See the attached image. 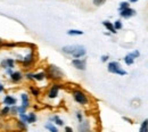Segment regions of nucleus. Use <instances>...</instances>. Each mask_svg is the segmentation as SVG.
<instances>
[{"label": "nucleus", "instance_id": "obj_1", "mask_svg": "<svg viewBox=\"0 0 148 132\" xmlns=\"http://www.w3.org/2000/svg\"><path fill=\"white\" fill-rule=\"evenodd\" d=\"M62 51L66 55L72 56L74 59L77 58H83L87 54V50L81 44H73V46H64L62 48Z\"/></svg>", "mask_w": 148, "mask_h": 132}, {"label": "nucleus", "instance_id": "obj_2", "mask_svg": "<svg viewBox=\"0 0 148 132\" xmlns=\"http://www.w3.org/2000/svg\"><path fill=\"white\" fill-rule=\"evenodd\" d=\"M46 75L48 76L49 79H53V80H60V79H63L64 73H63V71H62L59 67H57L56 65H49L48 68H47Z\"/></svg>", "mask_w": 148, "mask_h": 132}, {"label": "nucleus", "instance_id": "obj_3", "mask_svg": "<svg viewBox=\"0 0 148 132\" xmlns=\"http://www.w3.org/2000/svg\"><path fill=\"white\" fill-rule=\"evenodd\" d=\"M107 70H108L110 73H113V74H117V75H127V71H124V70L122 68V66L120 65L119 62H111V63H108Z\"/></svg>", "mask_w": 148, "mask_h": 132}, {"label": "nucleus", "instance_id": "obj_4", "mask_svg": "<svg viewBox=\"0 0 148 132\" xmlns=\"http://www.w3.org/2000/svg\"><path fill=\"white\" fill-rule=\"evenodd\" d=\"M73 99L80 105H87L88 104V97L81 90H74L73 91Z\"/></svg>", "mask_w": 148, "mask_h": 132}, {"label": "nucleus", "instance_id": "obj_5", "mask_svg": "<svg viewBox=\"0 0 148 132\" xmlns=\"http://www.w3.org/2000/svg\"><path fill=\"white\" fill-rule=\"evenodd\" d=\"M33 62H34V54H33V51H30L26 56H24L23 58L18 59V63L21 65H23L24 67H30V66H32Z\"/></svg>", "mask_w": 148, "mask_h": 132}, {"label": "nucleus", "instance_id": "obj_6", "mask_svg": "<svg viewBox=\"0 0 148 132\" xmlns=\"http://www.w3.org/2000/svg\"><path fill=\"white\" fill-rule=\"evenodd\" d=\"M15 65H16V60H15L14 58H10V57L3 58V59L0 62V66H1V68H3L5 71H6V70H9V68L14 70V68H15Z\"/></svg>", "mask_w": 148, "mask_h": 132}, {"label": "nucleus", "instance_id": "obj_7", "mask_svg": "<svg viewBox=\"0 0 148 132\" xmlns=\"http://www.w3.org/2000/svg\"><path fill=\"white\" fill-rule=\"evenodd\" d=\"M24 77H26L27 80H31V81H38V82H40V81H43L47 75H46V73L45 72H39V73H31V72H29V73H26Z\"/></svg>", "mask_w": 148, "mask_h": 132}, {"label": "nucleus", "instance_id": "obj_8", "mask_svg": "<svg viewBox=\"0 0 148 132\" xmlns=\"http://www.w3.org/2000/svg\"><path fill=\"white\" fill-rule=\"evenodd\" d=\"M72 65L79 71H86L87 68V59L84 58H77L72 60Z\"/></svg>", "mask_w": 148, "mask_h": 132}, {"label": "nucleus", "instance_id": "obj_9", "mask_svg": "<svg viewBox=\"0 0 148 132\" xmlns=\"http://www.w3.org/2000/svg\"><path fill=\"white\" fill-rule=\"evenodd\" d=\"M9 79H10V82H12V83H14V84H18L19 82L23 81L24 75H23V73H22L21 71H14V72L9 75Z\"/></svg>", "mask_w": 148, "mask_h": 132}, {"label": "nucleus", "instance_id": "obj_10", "mask_svg": "<svg viewBox=\"0 0 148 132\" xmlns=\"http://www.w3.org/2000/svg\"><path fill=\"white\" fill-rule=\"evenodd\" d=\"M2 103H3L5 106L12 107V106H14V105H17V99H16L14 96H12V94H6V96L3 97V99H2Z\"/></svg>", "mask_w": 148, "mask_h": 132}, {"label": "nucleus", "instance_id": "obj_11", "mask_svg": "<svg viewBox=\"0 0 148 132\" xmlns=\"http://www.w3.org/2000/svg\"><path fill=\"white\" fill-rule=\"evenodd\" d=\"M60 88H62V85H59V84H54V85L49 89V91H48V98H50V99L56 98V97L58 96V92H59Z\"/></svg>", "mask_w": 148, "mask_h": 132}, {"label": "nucleus", "instance_id": "obj_12", "mask_svg": "<svg viewBox=\"0 0 148 132\" xmlns=\"http://www.w3.org/2000/svg\"><path fill=\"white\" fill-rule=\"evenodd\" d=\"M77 131L79 132H90V123L88 121H81L77 125Z\"/></svg>", "mask_w": 148, "mask_h": 132}, {"label": "nucleus", "instance_id": "obj_13", "mask_svg": "<svg viewBox=\"0 0 148 132\" xmlns=\"http://www.w3.org/2000/svg\"><path fill=\"white\" fill-rule=\"evenodd\" d=\"M120 15H121V17H123V18H130V17H132L133 15H136V10L129 7V8L124 9V10H121V12H120Z\"/></svg>", "mask_w": 148, "mask_h": 132}, {"label": "nucleus", "instance_id": "obj_14", "mask_svg": "<svg viewBox=\"0 0 148 132\" xmlns=\"http://www.w3.org/2000/svg\"><path fill=\"white\" fill-rule=\"evenodd\" d=\"M21 101H22V106H24L25 108L30 107V97L27 94H25V92L21 94Z\"/></svg>", "mask_w": 148, "mask_h": 132}, {"label": "nucleus", "instance_id": "obj_15", "mask_svg": "<svg viewBox=\"0 0 148 132\" xmlns=\"http://www.w3.org/2000/svg\"><path fill=\"white\" fill-rule=\"evenodd\" d=\"M49 121H50V122H54V124L58 125V127H63V125H64V121H63L58 115H55V116L50 117Z\"/></svg>", "mask_w": 148, "mask_h": 132}, {"label": "nucleus", "instance_id": "obj_16", "mask_svg": "<svg viewBox=\"0 0 148 132\" xmlns=\"http://www.w3.org/2000/svg\"><path fill=\"white\" fill-rule=\"evenodd\" d=\"M103 25L111 32V33H113V34H115L116 33V30L114 29V25H113V23H111L110 21H104L103 22Z\"/></svg>", "mask_w": 148, "mask_h": 132}, {"label": "nucleus", "instance_id": "obj_17", "mask_svg": "<svg viewBox=\"0 0 148 132\" xmlns=\"http://www.w3.org/2000/svg\"><path fill=\"white\" fill-rule=\"evenodd\" d=\"M27 123H24V122H22L21 120H18L17 122H16V127H17V129H18L21 132H25L27 131Z\"/></svg>", "mask_w": 148, "mask_h": 132}, {"label": "nucleus", "instance_id": "obj_18", "mask_svg": "<svg viewBox=\"0 0 148 132\" xmlns=\"http://www.w3.org/2000/svg\"><path fill=\"white\" fill-rule=\"evenodd\" d=\"M8 115H10V107L9 106H3L0 109V117H7Z\"/></svg>", "mask_w": 148, "mask_h": 132}, {"label": "nucleus", "instance_id": "obj_19", "mask_svg": "<svg viewBox=\"0 0 148 132\" xmlns=\"http://www.w3.org/2000/svg\"><path fill=\"white\" fill-rule=\"evenodd\" d=\"M45 129H46V130H48L49 132H58L57 127H56L54 123H51V122L46 123V124H45Z\"/></svg>", "mask_w": 148, "mask_h": 132}, {"label": "nucleus", "instance_id": "obj_20", "mask_svg": "<svg viewBox=\"0 0 148 132\" xmlns=\"http://www.w3.org/2000/svg\"><path fill=\"white\" fill-rule=\"evenodd\" d=\"M38 120L37 114L31 112V113L27 114V124H32V123H36Z\"/></svg>", "mask_w": 148, "mask_h": 132}, {"label": "nucleus", "instance_id": "obj_21", "mask_svg": "<svg viewBox=\"0 0 148 132\" xmlns=\"http://www.w3.org/2000/svg\"><path fill=\"white\" fill-rule=\"evenodd\" d=\"M139 132H148V118L145 120L141 125H140V129H139Z\"/></svg>", "mask_w": 148, "mask_h": 132}, {"label": "nucleus", "instance_id": "obj_22", "mask_svg": "<svg viewBox=\"0 0 148 132\" xmlns=\"http://www.w3.org/2000/svg\"><path fill=\"white\" fill-rule=\"evenodd\" d=\"M124 62H125L127 65H132L134 63V58L131 56V54H128L127 56L124 57Z\"/></svg>", "mask_w": 148, "mask_h": 132}, {"label": "nucleus", "instance_id": "obj_23", "mask_svg": "<svg viewBox=\"0 0 148 132\" xmlns=\"http://www.w3.org/2000/svg\"><path fill=\"white\" fill-rule=\"evenodd\" d=\"M30 91H31L32 96H34V97H39L40 96V90L38 89L37 87H34V85H31L30 87Z\"/></svg>", "mask_w": 148, "mask_h": 132}, {"label": "nucleus", "instance_id": "obj_24", "mask_svg": "<svg viewBox=\"0 0 148 132\" xmlns=\"http://www.w3.org/2000/svg\"><path fill=\"white\" fill-rule=\"evenodd\" d=\"M67 34L69 36H82L83 32L81 30H69L67 31Z\"/></svg>", "mask_w": 148, "mask_h": 132}, {"label": "nucleus", "instance_id": "obj_25", "mask_svg": "<svg viewBox=\"0 0 148 132\" xmlns=\"http://www.w3.org/2000/svg\"><path fill=\"white\" fill-rule=\"evenodd\" d=\"M113 25H114V29L117 31V30H121L122 27H123V25H122V22L120 21V19H117V21H115L114 23H113Z\"/></svg>", "mask_w": 148, "mask_h": 132}, {"label": "nucleus", "instance_id": "obj_26", "mask_svg": "<svg viewBox=\"0 0 148 132\" xmlns=\"http://www.w3.org/2000/svg\"><path fill=\"white\" fill-rule=\"evenodd\" d=\"M127 8H129V2H127V1H123V2H121V3H120L119 10L121 12V10H124V9H127Z\"/></svg>", "mask_w": 148, "mask_h": 132}, {"label": "nucleus", "instance_id": "obj_27", "mask_svg": "<svg viewBox=\"0 0 148 132\" xmlns=\"http://www.w3.org/2000/svg\"><path fill=\"white\" fill-rule=\"evenodd\" d=\"M10 115H13V116L18 115V113H17V105H14V106L10 107Z\"/></svg>", "mask_w": 148, "mask_h": 132}, {"label": "nucleus", "instance_id": "obj_28", "mask_svg": "<svg viewBox=\"0 0 148 132\" xmlns=\"http://www.w3.org/2000/svg\"><path fill=\"white\" fill-rule=\"evenodd\" d=\"M26 111H27V108H25L24 106H17V113L19 114H26Z\"/></svg>", "mask_w": 148, "mask_h": 132}, {"label": "nucleus", "instance_id": "obj_29", "mask_svg": "<svg viewBox=\"0 0 148 132\" xmlns=\"http://www.w3.org/2000/svg\"><path fill=\"white\" fill-rule=\"evenodd\" d=\"M92 2H93V5H95V6L99 7V6H103V5L106 2V0H93Z\"/></svg>", "mask_w": 148, "mask_h": 132}, {"label": "nucleus", "instance_id": "obj_30", "mask_svg": "<svg viewBox=\"0 0 148 132\" xmlns=\"http://www.w3.org/2000/svg\"><path fill=\"white\" fill-rule=\"evenodd\" d=\"M19 120L22 121V122H24V123H27V113L26 114H19Z\"/></svg>", "mask_w": 148, "mask_h": 132}, {"label": "nucleus", "instance_id": "obj_31", "mask_svg": "<svg viewBox=\"0 0 148 132\" xmlns=\"http://www.w3.org/2000/svg\"><path fill=\"white\" fill-rule=\"evenodd\" d=\"M100 59H101L103 63H106V62L110 59V56H108V55H103V56L100 57Z\"/></svg>", "mask_w": 148, "mask_h": 132}, {"label": "nucleus", "instance_id": "obj_32", "mask_svg": "<svg viewBox=\"0 0 148 132\" xmlns=\"http://www.w3.org/2000/svg\"><path fill=\"white\" fill-rule=\"evenodd\" d=\"M130 54H131V56L133 57V58H137V57H139V55H140L138 50H134V51H132V53H130Z\"/></svg>", "mask_w": 148, "mask_h": 132}, {"label": "nucleus", "instance_id": "obj_33", "mask_svg": "<svg viewBox=\"0 0 148 132\" xmlns=\"http://www.w3.org/2000/svg\"><path fill=\"white\" fill-rule=\"evenodd\" d=\"M76 118L79 120V122H81V121H83V117H82V114L80 113V112H77V113H76Z\"/></svg>", "mask_w": 148, "mask_h": 132}, {"label": "nucleus", "instance_id": "obj_34", "mask_svg": "<svg viewBox=\"0 0 148 132\" xmlns=\"http://www.w3.org/2000/svg\"><path fill=\"white\" fill-rule=\"evenodd\" d=\"M64 132H74V130L71 128V127H65L64 129Z\"/></svg>", "mask_w": 148, "mask_h": 132}, {"label": "nucleus", "instance_id": "obj_35", "mask_svg": "<svg viewBox=\"0 0 148 132\" xmlns=\"http://www.w3.org/2000/svg\"><path fill=\"white\" fill-rule=\"evenodd\" d=\"M3 91H5V85L0 82V94H1V92H3Z\"/></svg>", "mask_w": 148, "mask_h": 132}, {"label": "nucleus", "instance_id": "obj_36", "mask_svg": "<svg viewBox=\"0 0 148 132\" xmlns=\"http://www.w3.org/2000/svg\"><path fill=\"white\" fill-rule=\"evenodd\" d=\"M123 120H125V121H128V122H130V123H132V121H131L130 118H128V117H123Z\"/></svg>", "mask_w": 148, "mask_h": 132}, {"label": "nucleus", "instance_id": "obj_37", "mask_svg": "<svg viewBox=\"0 0 148 132\" xmlns=\"http://www.w3.org/2000/svg\"><path fill=\"white\" fill-rule=\"evenodd\" d=\"M2 44H3V41H2V40H1V39H0V47H1V46H2Z\"/></svg>", "mask_w": 148, "mask_h": 132}, {"label": "nucleus", "instance_id": "obj_38", "mask_svg": "<svg viewBox=\"0 0 148 132\" xmlns=\"http://www.w3.org/2000/svg\"><path fill=\"white\" fill-rule=\"evenodd\" d=\"M136 1H138V0H130V2H136Z\"/></svg>", "mask_w": 148, "mask_h": 132}]
</instances>
